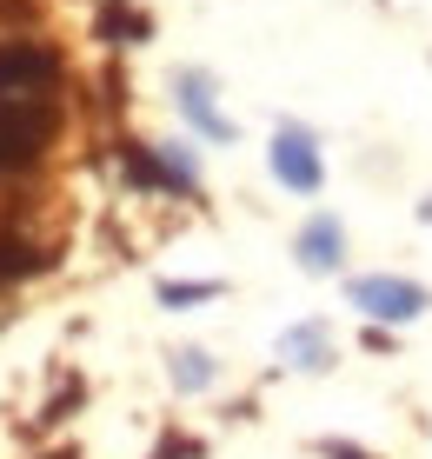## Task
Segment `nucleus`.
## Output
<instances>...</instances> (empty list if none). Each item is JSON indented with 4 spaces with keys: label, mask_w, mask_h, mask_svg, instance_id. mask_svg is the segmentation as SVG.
Wrapping results in <instances>:
<instances>
[{
    "label": "nucleus",
    "mask_w": 432,
    "mask_h": 459,
    "mask_svg": "<svg viewBox=\"0 0 432 459\" xmlns=\"http://www.w3.org/2000/svg\"><path fill=\"white\" fill-rule=\"evenodd\" d=\"M346 299H353L359 313H373V320H419V313L432 307V293L419 287V280H399V273H366L346 287Z\"/></svg>",
    "instance_id": "1"
},
{
    "label": "nucleus",
    "mask_w": 432,
    "mask_h": 459,
    "mask_svg": "<svg viewBox=\"0 0 432 459\" xmlns=\"http://www.w3.org/2000/svg\"><path fill=\"white\" fill-rule=\"evenodd\" d=\"M47 134H54V114L40 100H0V173L27 167L47 147Z\"/></svg>",
    "instance_id": "2"
},
{
    "label": "nucleus",
    "mask_w": 432,
    "mask_h": 459,
    "mask_svg": "<svg viewBox=\"0 0 432 459\" xmlns=\"http://www.w3.org/2000/svg\"><path fill=\"white\" fill-rule=\"evenodd\" d=\"M266 160H273V180L293 186V194H319V186H326V167H319V147H313L307 126H280Z\"/></svg>",
    "instance_id": "3"
},
{
    "label": "nucleus",
    "mask_w": 432,
    "mask_h": 459,
    "mask_svg": "<svg viewBox=\"0 0 432 459\" xmlns=\"http://www.w3.org/2000/svg\"><path fill=\"white\" fill-rule=\"evenodd\" d=\"M54 74H60V60L47 47H34V40L0 47V100H34V93L54 87Z\"/></svg>",
    "instance_id": "4"
},
{
    "label": "nucleus",
    "mask_w": 432,
    "mask_h": 459,
    "mask_svg": "<svg viewBox=\"0 0 432 459\" xmlns=\"http://www.w3.org/2000/svg\"><path fill=\"white\" fill-rule=\"evenodd\" d=\"M299 266H307V273H333V266H340V253H346V233H340V220H307V227H299Z\"/></svg>",
    "instance_id": "5"
},
{
    "label": "nucleus",
    "mask_w": 432,
    "mask_h": 459,
    "mask_svg": "<svg viewBox=\"0 0 432 459\" xmlns=\"http://www.w3.org/2000/svg\"><path fill=\"white\" fill-rule=\"evenodd\" d=\"M180 107H186V120H194L206 140H233V126L213 114V87H206V74H186V81H180Z\"/></svg>",
    "instance_id": "6"
},
{
    "label": "nucleus",
    "mask_w": 432,
    "mask_h": 459,
    "mask_svg": "<svg viewBox=\"0 0 432 459\" xmlns=\"http://www.w3.org/2000/svg\"><path fill=\"white\" fill-rule=\"evenodd\" d=\"M280 353L299 359V367H326V333H319V326H293V333L280 340Z\"/></svg>",
    "instance_id": "7"
},
{
    "label": "nucleus",
    "mask_w": 432,
    "mask_h": 459,
    "mask_svg": "<svg viewBox=\"0 0 432 459\" xmlns=\"http://www.w3.org/2000/svg\"><path fill=\"white\" fill-rule=\"evenodd\" d=\"M47 253H34L27 240H0V280H21V273H40Z\"/></svg>",
    "instance_id": "8"
},
{
    "label": "nucleus",
    "mask_w": 432,
    "mask_h": 459,
    "mask_svg": "<svg viewBox=\"0 0 432 459\" xmlns=\"http://www.w3.org/2000/svg\"><path fill=\"white\" fill-rule=\"evenodd\" d=\"M213 293H227L220 280H160V299L167 307H186V299H213Z\"/></svg>",
    "instance_id": "9"
},
{
    "label": "nucleus",
    "mask_w": 432,
    "mask_h": 459,
    "mask_svg": "<svg viewBox=\"0 0 432 459\" xmlns=\"http://www.w3.org/2000/svg\"><path fill=\"white\" fill-rule=\"evenodd\" d=\"M173 379H180V386H206L213 367H206V353H173Z\"/></svg>",
    "instance_id": "10"
},
{
    "label": "nucleus",
    "mask_w": 432,
    "mask_h": 459,
    "mask_svg": "<svg viewBox=\"0 0 432 459\" xmlns=\"http://www.w3.org/2000/svg\"><path fill=\"white\" fill-rule=\"evenodd\" d=\"M326 459H366L359 446H340V439H333V446H326Z\"/></svg>",
    "instance_id": "11"
}]
</instances>
